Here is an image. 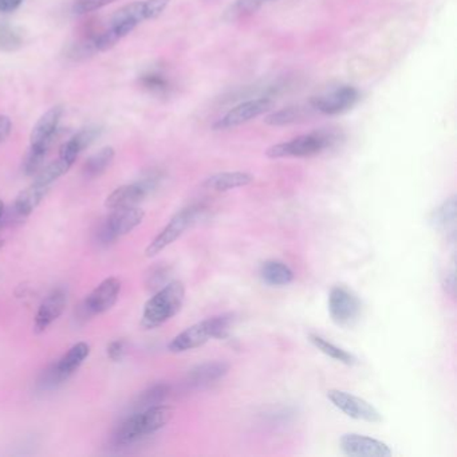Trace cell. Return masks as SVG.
I'll list each match as a JSON object with an SVG mask.
<instances>
[{"label": "cell", "mask_w": 457, "mask_h": 457, "mask_svg": "<svg viewBox=\"0 0 457 457\" xmlns=\"http://www.w3.org/2000/svg\"><path fill=\"white\" fill-rule=\"evenodd\" d=\"M65 108L57 105L47 110L38 121L30 134V147L23 160V172L26 176H34L44 168V160L52 150L60 131Z\"/></svg>", "instance_id": "cell-1"}, {"label": "cell", "mask_w": 457, "mask_h": 457, "mask_svg": "<svg viewBox=\"0 0 457 457\" xmlns=\"http://www.w3.org/2000/svg\"><path fill=\"white\" fill-rule=\"evenodd\" d=\"M173 413V408L164 404L134 412L117 428L113 436V443L116 446H128L141 438L155 435L168 425Z\"/></svg>", "instance_id": "cell-2"}, {"label": "cell", "mask_w": 457, "mask_h": 457, "mask_svg": "<svg viewBox=\"0 0 457 457\" xmlns=\"http://www.w3.org/2000/svg\"><path fill=\"white\" fill-rule=\"evenodd\" d=\"M186 300V286L180 281H172L161 287L144 306L141 325L152 330L171 321L181 310Z\"/></svg>", "instance_id": "cell-3"}, {"label": "cell", "mask_w": 457, "mask_h": 457, "mask_svg": "<svg viewBox=\"0 0 457 457\" xmlns=\"http://www.w3.org/2000/svg\"><path fill=\"white\" fill-rule=\"evenodd\" d=\"M235 322L234 314H221L192 325L169 342L172 353H184L205 345L212 338H226Z\"/></svg>", "instance_id": "cell-4"}, {"label": "cell", "mask_w": 457, "mask_h": 457, "mask_svg": "<svg viewBox=\"0 0 457 457\" xmlns=\"http://www.w3.org/2000/svg\"><path fill=\"white\" fill-rule=\"evenodd\" d=\"M145 20H149L145 0H136V2H132V4L118 9L99 34V38H97L99 52L113 49L121 39L128 36L137 26L141 25Z\"/></svg>", "instance_id": "cell-5"}, {"label": "cell", "mask_w": 457, "mask_h": 457, "mask_svg": "<svg viewBox=\"0 0 457 457\" xmlns=\"http://www.w3.org/2000/svg\"><path fill=\"white\" fill-rule=\"evenodd\" d=\"M340 141V134L332 131H316L297 139L272 145L266 150L269 158L313 157L332 149Z\"/></svg>", "instance_id": "cell-6"}, {"label": "cell", "mask_w": 457, "mask_h": 457, "mask_svg": "<svg viewBox=\"0 0 457 457\" xmlns=\"http://www.w3.org/2000/svg\"><path fill=\"white\" fill-rule=\"evenodd\" d=\"M204 211L202 204H191L188 207L182 208L171 219L168 224L164 227L163 231L155 237L145 250V256L153 258L158 255L161 251L176 242L192 224L199 218L200 213Z\"/></svg>", "instance_id": "cell-7"}, {"label": "cell", "mask_w": 457, "mask_h": 457, "mask_svg": "<svg viewBox=\"0 0 457 457\" xmlns=\"http://www.w3.org/2000/svg\"><path fill=\"white\" fill-rule=\"evenodd\" d=\"M359 101V92L350 84L334 87L319 96L313 97L309 102L314 113L325 116H338L356 107Z\"/></svg>", "instance_id": "cell-8"}, {"label": "cell", "mask_w": 457, "mask_h": 457, "mask_svg": "<svg viewBox=\"0 0 457 457\" xmlns=\"http://www.w3.org/2000/svg\"><path fill=\"white\" fill-rule=\"evenodd\" d=\"M145 212L139 207L121 208L115 210L105 220L99 231V240L102 245H110L125 237L129 232L140 226L144 220Z\"/></svg>", "instance_id": "cell-9"}, {"label": "cell", "mask_w": 457, "mask_h": 457, "mask_svg": "<svg viewBox=\"0 0 457 457\" xmlns=\"http://www.w3.org/2000/svg\"><path fill=\"white\" fill-rule=\"evenodd\" d=\"M362 303L354 293L342 286L333 287L329 294V313L341 327H350L361 317Z\"/></svg>", "instance_id": "cell-10"}, {"label": "cell", "mask_w": 457, "mask_h": 457, "mask_svg": "<svg viewBox=\"0 0 457 457\" xmlns=\"http://www.w3.org/2000/svg\"><path fill=\"white\" fill-rule=\"evenodd\" d=\"M274 101L269 97H258V99L248 100L232 108L223 117L219 118L213 124V131H228V129L237 128L243 124L255 120L259 116L264 115L271 109Z\"/></svg>", "instance_id": "cell-11"}, {"label": "cell", "mask_w": 457, "mask_h": 457, "mask_svg": "<svg viewBox=\"0 0 457 457\" xmlns=\"http://www.w3.org/2000/svg\"><path fill=\"white\" fill-rule=\"evenodd\" d=\"M327 398L330 403L340 409L341 412L350 417L366 422H381L382 416L371 403L364 398L357 397L351 393L343 392L340 389H332L327 392Z\"/></svg>", "instance_id": "cell-12"}, {"label": "cell", "mask_w": 457, "mask_h": 457, "mask_svg": "<svg viewBox=\"0 0 457 457\" xmlns=\"http://www.w3.org/2000/svg\"><path fill=\"white\" fill-rule=\"evenodd\" d=\"M341 451L350 457H390L392 449L384 441L358 433H346L340 440Z\"/></svg>", "instance_id": "cell-13"}, {"label": "cell", "mask_w": 457, "mask_h": 457, "mask_svg": "<svg viewBox=\"0 0 457 457\" xmlns=\"http://www.w3.org/2000/svg\"><path fill=\"white\" fill-rule=\"evenodd\" d=\"M121 293V282L117 278H108L87 295L84 310L87 316L107 313L117 303Z\"/></svg>", "instance_id": "cell-14"}, {"label": "cell", "mask_w": 457, "mask_h": 457, "mask_svg": "<svg viewBox=\"0 0 457 457\" xmlns=\"http://www.w3.org/2000/svg\"><path fill=\"white\" fill-rule=\"evenodd\" d=\"M104 26L90 22L76 34V38L65 46V57L73 62H82L99 54L97 38Z\"/></svg>", "instance_id": "cell-15"}, {"label": "cell", "mask_w": 457, "mask_h": 457, "mask_svg": "<svg viewBox=\"0 0 457 457\" xmlns=\"http://www.w3.org/2000/svg\"><path fill=\"white\" fill-rule=\"evenodd\" d=\"M68 305V294L63 289H55L44 298V302L36 311L34 319V330L36 333H44L47 327L52 326L65 311Z\"/></svg>", "instance_id": "cell-16"}, {"label": "cell", "mask_w": 457, "mask_h": 457, "mask_svg": "<svg viewBox=\"0 0 457 457\" xmlns=\"http://www.w3.org/2000/svg\"><path fill=\"white\" fill-rule=\"evenodd\" d=\"M229 365L224 361L197 365L187 374L186 384L191 389H204L223 380L228 374Z\"/></svg>", "instance_id": "cell-17"}, {"label": "cell", "mask_w": 457, "mask_h": 457, "mask_svg": "<svg viewBox=\"0 0 457 457\" xmlns=\"http://www.w3.org/2000/svg\"><path fill=\"white\" fill-rule=\"evenodd\" d=\"M149 195V191L142 186L141 182L137 181L133 184L118 187L108 196L107 208L110 211L121 210V208L137 207L145 197Z\"/></svg>", "instance_id": "cell-18"}, {"label": "cell", "mask_w": 457, "mask_h": 457, "mask_svg": "<svg viewBox=\"0 0 457 457\" xmlns=\"http://www.w3.org/2000/svg\"><path fill=\"white\" fill-rule=\"evenodd\" d=\"M100 132L101 131L97 126H87V128L81 129L78 133L74 134L60 147L58 157L63 158L70 165H74L79 155L96 141L97 137L100 136Z\"/></svg>", "instance_id": "cell-19"}, {"label": "cell", "mask_w": 457, "mask_h": 457, "mask_svg": "<svg viewBox=\"0 0 457 457\" xmlns=\"http://www.w3.org/2000/svg\"><path fill=\"white\" fill-rule=\"evenodd\" d=\"M253 181V176L248 172H220V173L208 177L203 186L210 191L227 192L250 186Z\"/></svg>", "instance_id": "cell-20"}, {"label": "cell", "mask_w": 457, "mask_h": 457, "mask_svg": "<svg viewBox=\"0 0 457 457\" xmlns=\"http://www.w3.org/2000/svg\"><path fill=\"white\" fill-rule=\"evenodd\" d=\"M456 196H452L443 204L438 205L429 219L433 228L445 234L452 242H454V237H456Z\"/></svg>", "instance_id": "cell-21"}, {"label": "cell", "mask_w": 457, "mask_h": 457, "mask_svg": "<svg viewBox=\"0 0 457 457\" xmlns=\"http://www.w3.org/2000/svg\"><path fill=\"white\" fill-rule=\"evenodd\" d=\"M89 354L90 345H87L86 342H78L71 346L68 353L63 354L62 358L57 364H54L55 372H57L58 376L63 381H66L68 377L73 376L81 368V365L86 361Z\"/></svg>", "instance_id": "cell-22"}, {"label": "cell", "mask_w": 457, "mask_h": 457, "mask_svg": "<svg viewBox=\"0 0 457 457\" xmlns=\"http://www.w3.org/2000/svg\"><path fill=\"white\" fill-rule=\"evenodd\" d=\"M261 281L269 286H287L294 281V271L284 261H267L259 269Z\"/></svg>", "instance_id": "cell-23"}, {"label": "cell", "mask_w": 457, "mask_h": 457, "mask_svg": "<svg viewBox=\"0 0 457 457\" xmlns=\"http://www.w3.org/2000/svg\"><path fill=\"white\" fill-rule=\"evenodd\" d=\"M49 191L50 188H47V187L41 186L38 182L33 181V184L28 187V188L23 189V191L18 195L17 199H15V212L22 216V218L30 216L31 213L38 208V205L44 202Z\"/></svg>", "instance_id": "cell-24"}, {"label": "cell", "mask_w": 457, "mask_h": 457, "mask_svg": "<svg viewBox=\"0 0 457 457\" xmlns=\"http://www.w3.org/2000/svg\"><path fill=\"white\" fill-rule=\"evenodd\" d=\"M116 150L112 147H105L99 152L90 156L84 164L82 173L86 179L93 180L104 174L115 161Z\"/></svg>", "instance_id": "cell-25"}, {"label": "cell", "mask_w": 457, "mask_h": 457, "mask_svg": "<svg viewBox=\"0 0 457 457\" xmlns=\"http://www.w3.org/2000/svg\"><path fill=\"white\" fill-rule=\"evenodd\" d=\"M311 113L314 112L310 105H292V107L284 108L278 112L271 113L264 121L271 126L292 125V124L305 120Z\"/></svg>", "instance_id": "cell-26"}, {"label": "cell", "mask_w": 457, "mask_h": 457, "mask_svg": "<svg viewBox=\"0 0 457 457\" xmlns=\"http://www.w3.org/2000/svg\"><path fill=\"white\" fill-rule=\"evenodd\" d=\"M171 385L165 384V382L152 385L137 397L134 406H136L137 411H144L150 406L160 405V404L165 403L166 398L171 396Z\"/></svg>", "instance_id": "cell-27"}, {"label": "cell", "mask_w": 457, "mask_h": 457, "mask_svg": "<svg viewBox=\"0 0 457 457\" xmlns=\"http://www.w3.org/2000/svg\"><path fill=\"white\" fill-rule=\"evenodd\" d=\"M309 340H310V342L313 343L319 351L326 354L330 358L335 359V361L341 362V364L349 365V366H353V365L357 364V358L354 354L343 350L342 348H338L337 345L325 340L321 335L310 334L309 335Z\"/></svg>", "instance_id": "cell-28"}, {"label": "cell", "mask_w": 457, "mask_h": 457, "mask_svg": "<svg viewBox=\"0 0 457 457\" xmlns=\"http://www.w3.org/2000/svg\"><path fill=\"white\" fill-rule=\"evenodd\" d=\"M73 165L63 160V158L58 157L57 160L50 163L49 165L44 166L38 173L36 174V180L34 181L38 182L41 186L52 188V184L57 181L58 179L68 173Z\"/></svg>", "instance_id": "cell-29"}, {"label": "cell", "mask_w": 457, "mask_h": 457, "mask_svg": "<svg viewBox=\"0 0 457 457\" xmlns=\"http://www.w3.org/2000/svg\"><path fill=\"white\" fill-rule=\"evenodd\" d=\"M140 84H141L145 90H148L150 93L158 94V96H163V94L168 93L169 90H171V81H169L168 76L158 70L145 73L140 78Z\"/></svg>", "instance_id": "cell-30"}, {"label": "cell", "mask_w": 457, "mask_h": 457, "mask_svg": "<svg viewBox=\"0 0 457 457\" xmlns=\"http://www.w3.org/2000/svg\"><path fill=\"white\" fill-rule=\"evenodd\" d=\"M23 46V36L20 28L0 23V52H14Z\"/></svg>", "instance_id": "cell-31"}, {"label": "cell", "mask_w": 457, "mask_h": 457, "mask_svg": "<svg viewBox=\"0 0 457 457\" xmlns=\"http://www.w3.org/2000/svg\"><path fill=\"white\" fill-rule=\"evenodd\" d=\"M269 2H276V0H237L227 12V17L231 20H240V18L247 17V15L258 12L261 6L269 4Z\"/></svg>", "instance_id": "cell-32"}, {"label": "cell", "mask_w": 457, "mask_h": 457, "mask_svg": "<svg viewBox=\"0 0 457 457\" xmlns=\"http://www.w3.org/2000/svg\"><path fill=\"white\" fill-rule=\"evenodd\" d=\"M113 2L116 0H76L73 4V12L76 15L90 14V12L104 9Z\"/></svg>", "instance_id": "cell-33"}, {"label": "cell", "mask_w": 457, "mask_h": 457, "mask_svg": "<svg viewBox=\"0 0 457 457\" xmlns=\"http://www.w3.org/2000/svg\"><path fill=\"white\" fill-rule=\"evenodd\" d=\"M169 4H171V0H145V7H147L149 20L160 17L165 12Z\"/></svg>", "instance_id": "cell-34"}, {"label": "cell", "mask_w": 457, "mask_h": 457, "mask_svg": "<svg viewBox=\"0 0 457 457\" xmlns=\"http://www.w3.org/2000/svg\"><path fill=\"white\" fill-rule=\"evenodd\" d=\"M126 348H128V343H126L125 340L113 341V342H110V345L108 346V357H109L112 361H121L126 354Z\"/></svg>", "instance_id": "cell-35"}, {"label": "cell", "mask_w": 457, "mask_h": 457, "mask_svg": "<svg viewBox=\"0 0 457 457\" xmlns=\"http://www.w3.org/2000/svg\"><path fill=\"white\" fill-rule=\"evenodd\" d=\"M166 278H168V269H163V267H158V269H155L152 271V274L149 276V281H148V285L150 287H164L166 284ZM169 284V282H168Z\"/></svg>", "instance_id": "cell-36"}, {"label": "cell", "mask_w": 457, "mask_h": 457, "mask_svg": "<svg viewBox=\"0 0 457 457\" xmlns=\"http://www.w3.org/2000/svg\"><path fill=\"white\" fill-rule=\"evenodd\" d=\"M12 131V123L7 116L0 115V144L9 139Z\"/></svg>", "instance_id": "cell-37"}, {"label": "cell", "mask_w": 457, "mask_h": 457, "mask_svg": "<svg viewBox=\"0 0 457 457\" xmlns=\"http://www.w3.org/2000/svg\"><path fill=\"white\" fill-rule=\"evenodd\" d=\"M23 0H0V12L2 14H9L14 12L15 10L20 9Z\"/></svg>", "instance_id": "cell-38"}, {"label": "cell", "mask_w": 457, "mask_h": 457, "mask_svg": "<svg viewBox=\"0 0 457 457\" xmlns=\"http://www.w3.org/2000/svg\"><path fill=\"white\" fill-rule=\"evenodd\" d=\"M443 286L444 290H445L448 294H451L452 297H453L454 289H456V282H454V269H452L451 271L446 272L445 278H444Z\"/></svg>", "instance_id": "cell-39"}, {"label": "cell", "mask_w": 457, "mask_h": 457, "mask_svg": "<svg viewBox=\"0 0 457 457\" xmlns=\"http://www.w3.org/2000/svg\"><path fill=\"white\" fill-rule=\"evenodd\" d=\"M4 204L2 200H0V220H2V216H4Z\"/></svg>", "instance_id": "cell-40"}]
</instances>
